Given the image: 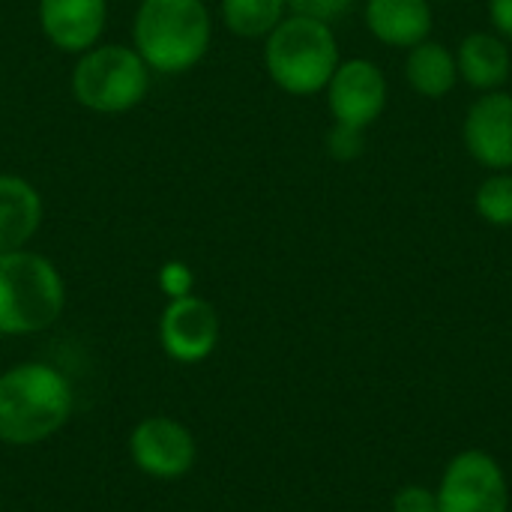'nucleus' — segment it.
<instances>
[{"label":"nucleus","instance_id":"39448f33","mask_svg":"<svg viewBox=\"0 0 512 512\" xmlns=\"http://www.w3.org/2000/svg\"><path fill=\"white\" fill-rule=\"evenodd\" d=\"M72 96L96 114H123L144 102L150 90V69L129 45H93L78 54L72 69Z\"/></svg>","mask_w":512,"mask_h":512},{"label":"nucleus","instance_id":"9b49d317","mask_svg":"<svg viewBox=\"0 0 512 512\" xmlns=\"http://www.w3.org/2000/svg\"><path fill=\"white\" fill-rule=\"evenodd\" d=\"M42 36L63 54H84L99 45L108 21V0H39Z\"/></svg>","mask_w":512,"mask_h":512},{"label":"nucleus","instance_id":"6e6552de","mask_svg":"<svg viewBox=\"0 0 512 512\" xmlns=\"http://www.w3.org/2000/svg\"><path fill=\"white\" fill-rule=\"evenodd\" d=\"M222 336L219 312L210 300L198 294H186L168 300L159 315V345L174 363H204Z\"/></svg>","mask_w":512,"mask_h":512},{"label":"nucleus","instance_id":"4468645a","mask_svg":"<svg viewBox=\"0 0 512 512\" xmlns=\"http://www.w3.org/2000/svg\"><path fill=\"white\" fill-rule=\"evenodd\" d=\"M42 225V195L15 174H0V255L24 249Z\"/></svg>","mask_w":512,"mask_h":512},{"label":"nucleus","instance_id":"4be33fe9","mask_svg":"<svg viewBox=\"0 0 512 512\" xmlns=\"http://www.w3.org/2000/svg\"><path fill=\"white\" fill-rule=\"evenodd\" d=\"M489 21L495 33L512 45V0H489Z\"/></svg>","mask_w":512,"mask_h":512},{"label":"nucleus","instance_id":"1a4fd4ad","mask_svg":"<svg viewBox=\"0 0 512 512\" xmlns=\"http://www.w3.org/2000/svg\"><path fill=\"white\" fill-rule=\"evenodd\" d=\"M333 123L369 129L387 108V75L366 57L342 60L324 87Z\"/></svg>","mask_w":512,"mask_h":512},{"label":"nucleus","instance_id":"9d476101","mask_svg":"<svg viewBox=\"0 0 512 512\" xmlns=\"http://www.w3.org/2000/svg\"><path fill=\"white\" fill-rule=\"evenodd\" d=\"M468 156L489 171H512V93L489 90L477 96L462 123Z\"/></svg>","mask_w":512,"mask_h":512},{"label":"nucleus","instance_id":"6ab92c4d","mask_svg":"<svg viewBox=\"0 0 512 512\" xmlns=\"http://www.w3.org/2000/svg\"><path fill=\"white\" fill-rule=\"evenodd\" d=\"M285 3H288V15H303V18H315L324 24L339 21L354 6V0H285Z\"/></svg>","mask_w":512,"mask_h":512},{"label":"nucleus","instance_id":"a211bd4d","mask_svg":"<svg viewBox=\"0 0 512 512\" xmlns=\"http://www.w3.org/2000/svg\"><path fill=\"white\" fill-rule=\"evenodd\" d=\"M327 153L336 162H354L366 153V129L348 126V123H333L327 132Z\"/></svg>","mask_w":512,"mask_h":512},{"label":"nucleus","instance_id":"aec40b11","mask_svg":"<svg viewBox=\"0 0 512 512\" xmlns=\"http://www.w3.org/2000/svg\"><path fill=\"white\" fill-rule=\"evenodd\" d=\"M192 285H195V273L183 261L162 264V270H159V288H162V294L168 300H177V297L192 294Z\"/></svg>","mask_w":512,"mask_h":512},{"label":"nucleus","instance_id":"f3484780","mask_svg":"<svg viewBox=\"0 0 512 512\" xmlns=\"http://www.w3.org/2000/svg\"><path fill=\"white\" fill-rule=\"evenodd\" d=\"M474 207L483 222L512 228V171H492L474 192Z\"/></svg>","mask_w":512,"mask_h":512},{"label":"nucleus","instance_id":"7ed1b4c3","mask_svg":"<svg viewBox=\"0 0 512 512\" xmlns=\"http://www.w3.org/2000/svg\"><path fill=\"white\" fill-rule=\"evenodd\" d=\"M66 285L54 261L15 249L0 255V336H36L57 324Z\"/></svg>","mask_w":512,"mask_h":512},{"label":"nucleus","instance_id":"f257e3e1","mask_svg":"<svg viewBox=\"0 0 512 512\" xmlns=\"http://www.w3.org/2000/svg\"><path fill=\"white\" fill-rule=\"evenodd\" d=\"M72 411V384L57 366L27 360L0 372V444H45L69 423Z\"/></svg>","mask_w":512,"mask_h":512},{"label":"nucleus","instance_id":"ddd939ff","mask_svg":"<svg viewBox=\"0 0 512 512\" xmlns=\"http://www.w3.org/2000/svg\"><path fill=\"white\" fill-rule=\"evenodd\" d=\"M456 66H459V81H465L468 87L480 93L501 90L510 81L512 72L510 42H504L498 33L474 30L459 42Z\"/></svg>","mask_w":512,"mask_h":512},{"label":"nucleus","instance_id":"f03ea898","mask_svg":"<svg viewBox=\"0 0 512 512\" xmlns=\"http://www.w3.org/2000/svg\"><path fill=\"white\" fill-rule=\"evenodd\" d=\"M213 42L204 0H141L132 18V48L150 72L183 75L198 66Z\"/></svg>","mask_w":512,"mask_h":512},{"label":"nucleus","instance_id":"20e7f679","mask_svg":"<svg viewBox=\"0 0 512 512\" xmlns=\"http://www.w3.org/2000/svg\"><path fill=\"white\" fill-rule=\"evenodd\" d=\"M339 63L342 60L333 27L315 18L285 15V21L264 39L267 75L288 96L321 93Z\"/></svg>","mask_w":512,"mask_h":512},{"label":"nucleus","instance_id":"dca6fc26","mask_svg":"<svg viewBox=\"0 0 512 512\" xmlns=\"http://www.w3.org/2000/svg\"><path fill=\"white\" fill-rule=\"evenodd\" d=\"M285 15V0H222V24L240 39H267Z\"/></svg>","mask_w":512,"mask_h":512},{"label":"nucleus","instance_id":"423d86ee","mask_svg":"<svg viewBox=\"0 0 512 512\" xmlns=\"http://www.w3.org/2000/svg\"><path fill=\"white\" fill-rule=\"evenodd\" d=\"M129 459L153 480H180L198 462V441L186 423L153 414L135 423L129 435Z\"/></svg>","mask_w":512,"mask_h":512},{"label":"nucleus","instance_id":"f8f14e48","mask_svg":"<svg viewBox=\"0 0 512 512\" xmlns=\"http://www.w3.org/2000/svg\"><path fill=\"white\" fill-rule=\"evenodd\" d=\"M369 33L390 48H414L429 39L435 12L429 0H366Z\"/></svg>","mask_w":512,"mask_h":512},{"label":"nucleus","instance_id":"2eb2a0df","mask_svg":"<svg viewBox=\"0 0 512 512\" xmlns=\"http://www.w3.org/2000/svg\"><path fill=\"white\" fill-rule=\"evenodd\" d=\"M405 78H408L414 93H420L426 99H444L459 84L456 54L447 45H441L435 39H426V42L408 48Z\"/></svg>","mask_w":512,"mask_h":512},{"label":"nucleus","instance_id":"0eeeda50","mask_svg":"<svg viewBox=\"0 0 512 512\" xmlns=\"http://www.w3.org/2000/svg\"><path fill=\"white\" fill-rule=\"evenodd\" d=\"M510 492L501 465L480 450L456 456L438 489V512H507Z\"/></svg>","mask_w":512,"mask_h":512},{"label":"nucleus","instance_id":"412c9836","mask_svg":"<svg viewBox=\"0 0 512 512\" xmlns=\"http://www.w3.org/2000/svg\"><path fill=\"white\" fill-rule=\"evenodd\" d=\"M396 512H438V495H432L423 486H405L396 501H393Z\"/></svg>","mask_w":512,"mask_h":512}]
</instances>
